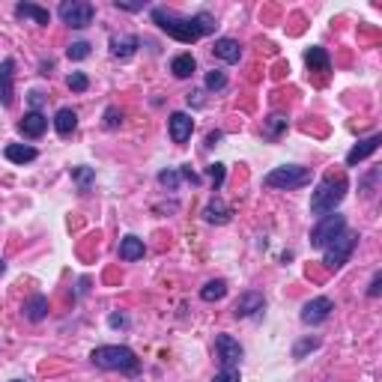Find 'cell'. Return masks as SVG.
Returning <instances> with one entry per match:
<instances>
[{
  "label": "cell",
  "instance_id": "cell-1",
  "mask_svg": "<svg viewBox=\"0 0 382 382\" xmlns=\"http://www.w3.org/2000/svg\"><path fill=\"white\" fill-rule=\"evenodd\" d=\"M153 24H159V30H164L171 39L183 42V45H194L197 39L215 33V15L212 13H197V15H179L167 6H153L150 9Z\"/></svg>",
  "mask_w": 382,
  "mask_h": 382
},
{
  "label": "cell",
  "instance_id": "cell-2",
  "mask_svg": "<svg viewBox=\"0 0 382 382\" xmlns=\"http://www.w3.org/2000/svg\"><path fill=\"white\" fill-rule=\"evenodd\" d=\"M346 191H350V179L346 176H325L317 185V191L311 194V215L323 218V215H329V212H338Z\"/></svg>",
  "mask_w": 382,
  "mask_h": 382
},
{
  "label": "cell",
  "instance_id": "cell-3",
  "mask_svg": "<svg viewBox=\"0 0 382 382\" xmlns=\"http://www.w3.org/2000/svg\"><path fill=\"white\" fill-rule=\"evenodd\" d=\"M90 362L99 370H120V374H138L141 370V358L134 355L129 346H120V344L96 346V350L90 353Z\"/></svg>",
  "mask_w": 382,
  "mask_h": 382
},
{
  "label": "cell",
  "instance_id": "cell-4",
  "mask_svg": "<svg viewBox=\"0 0 382 382\" xmlns=\"http://www.w3.org/2000/svg\"><path fill=\"white\" fill-rule=\"evenodd\" d=\"M308 183H311V167H302V164H281L263 176L266 188H281V191H296V188H305Z\"/></svg>",
  "mask_w": 382,
  "mask_h": 382
},
{
  "label": "cell",
  "instance_id": "cell-5",
  "mask_svg": "<svg viewBox=\"0 0 382 382\" xmlns=\"http://www.w3.org/2000/svg\"><path fill=\"white\" fill-rule=\"evenodd\" d=\"M355 245H358V233H353L350 227H346V230L338 236V239H332V242L323 248V263H325V269H332V272L344 269L346 263H350Z\"/></svg>",
  "mask_w": 382,
  "mask_h": 382
},
{
  "label": "cell",
  "instance_id": "cell-6",
  "mask_svg": "<svg viewBox=\"0 0 382 382\" xmlns=\"http://www.w3.org/2000/svg\"><path fill=\"white\" fill-rule=\"evenodd\" d=\"M57 15L63 24H69L75 30H84L93 24L96 18V6L90 3V0H63V3L57 6Z\"/></svg>",
  "mask_w": 382,
  "mask_h": 382
},
{
  "label": "cell",
  "instance_id": "cell-7",
  "mask_svg": "<svg viewBox=\"0 0 382 382\" xmlns=\"http://www.w3.org/2000/svg\"><path fill=\"white\" fill-rule=\"evenodd\" d=\"M346 230V218L341 212H329V215H323L317 221V227L311 230V248H325L332 239H338V236Z\"/></svg>",
  "mask_w": 382,
  "mask_h": 382
},
{
  "label": "cell",
  "instance_id": "cell-8",
  "mask_svg": "<svg viewBox=\"0 0 382 382\" xmlns=\"http://www.w3.org/2000/svg\"><path fill=\"white\" fill-rule=\"evenodd\" d=\"M332 311H334V302L329 296H317V299H311L305 302V308H302V323L305 325H323L325 320L332 317Z\"/></svg>",
  "mask_w": 382,
  "mask_h": 382
},
{
  "label": "cell",
  "instance_id": "cell-9",
  "mask_svg": "<svg viewBox=\"0 0 382 382\" xmlns=\"http://www.w3.org/2000/svg\"><path fill=\"white\" fill-rule=\"evenodd\" d=\"M215 355H218L221 367H239L242 346H239V341H236L233 334H218V338H215Z\"/></svg>",
  "mask_w": 382,
  "mask_h": 382
},
{
  "label": "cell",
  "instance_id": "cell-10",
  "mask_svg": "<svg viewBox=\"0 0 382 382\" xmlns=\"http://www.w3.org/2000/svg\"><path fill=\"white\" fill-rule=\"evenodd\" d=\"M266 308V299L263 293H257V290H248V293H242L239 299H236L233 305V317L236 320H248V317H257Z\"/></svg>",
  "mask_w": 382,
  "mask_h": 382
},
{
  "label": "cell",
  "instance_id": "cell-11",
  "mask_svg": "<svg viewBox=\"0 0 382 382\" xmlns=\"http://www.w3.org/2000/svg\"><path fill=\"white\" fill-rule=\"evenodd\" d=\"M15 99V60H0V105L9 108Z\"/></svg>",
  "mask_w": 382,
  "mask_h": 382
},
{
  "label": "cell",
  "instance_id": "cell-12",
  "mask_svg": "<svg viewBox=\"0 0 382 382\" xmlns=\"http://www.w3.org/2000/svg\"><path fill=\"white\" fill-rule=\"evenodd\" d=\"M167 132H171V141L174 143H185L191 141V132H194V120L185 111H174L171 120H167Z\"/></svg>",
  "mask_w": 382,
  "mask_h": 382
},
{
  "label": "cell",
  "instance_id": "cell-13",
  "mask_svg": "<svg viewBox=\"0 0 382 382\" xmlns=\"http://www.w3.org/2000/svg\"><path fill=\"white\" fill-rule=\"evenodd\" d=\"M18 132L24 134V138L36 141V138H42V134L48 132V117H45L42 111H27V114L18 120Z\"/></svg>",
  "mask_w": 382,
  "mask_h": 382
},
{
  "label": "cell",
  "instance_id": "cell-14",
  "mask_svg": "<svg viewBox=\"0 0 382 382\" xmlns=\"http://www.w3.org/2000/svg\"><path fill=\"white\" fill-rule=\"evenodd\" d=\"M108 48H111V57L114 60H132L134 51L141 48V39L132 36V33H126V36H111Z\"/></svg>",
  "mask_w": 382,
  "mask_h": 382
},
{
  "label": "cell",
  "instance_id": "cell-15",
  "mask_svg": "<svg viewBox=\"0 0 382 382\" xmlns=\"http://www.w3.org/2000/svg\"><path fill=\"white\" fill-rule=\"evenodd\" d=\"M379 143H382V134H370V138H365V141H358L355 147L346 153V164L350 167H355L358 162H365V159H370L376 150H379Z\"/></svg>",
  "mask_w": 382,
  "mask_h": 382
},
{
  "label": "cell",
  "instance_id": "cell-16",
  "mask_svg": "<svg viewBox=\"0 0 382 382\" xmlns=\"http://www.w3.org/2000/svg\"><path fill=\"white\" fill-rule=\"evenodd\" d=\"M212 54L224 63H239L242 60V45H239V39L221 36V39H215V45H212Z\"/></svg>",
  "mask_w": 382,
  "mask_h": 382
},
{
  "label": "cell",
  "instance_id": "cell-17",
  "mask_svg": "<svg viewBox=\"0 0 382 382\" xmlns=\"http://www.w3.org/2000/svg\"><path fill=\"white\" fill-rule=\"evenodd\" d=\"M24 320L27 323H42L45 317H48V296H42V293H33L27 302H24Z\"/></svg>",
  "mask_w": 382,
  "mask_h": 382
},
{
  "label": "cell",
  "instance_id": "cell-18",
  "mask_svg": "<svg viewBox=\"0 0 382 382\" xmlns=\"http://www.w3.org/2000/svg\"><path fill=\"white\" fill-rule=\"evenodd\" d=\"M3 155H6V162H13V164H30L39 159L36 147H30V143H6Z\"/></svg>",
  "mask_w": 382,
  "mask_h": 382
},
{
  "label": "cell",
  "instance_id": "cell-19",
  "mask_svg": "<svg viewBox=\"0 0 382 382\" xmlns=\"http://www.w3.org/2000/svg\"><path fill=\"white\" fill-rule=\"evenodd\" d=\"M143 254H147V245H143V239H138V236L129 233L120 239V260L134 263V260H141Z\"/></svg>",
  "mask_w": 382,
  "mask_h": 382
},
{
  "label": "cell",
  "instance_id": "cell-20",
  "mask_svg": "<svg viewBox=\"0 0 382 382\" xmlns=\"http://www.w3.org/2000/svg\"><path fill=\"white\" fill-rule=\"evenodd\" d=\"M305 66H308L311 72H329V69H332L329 51L320 48V45H311V48L305 51Z\"/></svg>",
  "mask_w": 382,
  "mask_h": 382
},
{
  "label": "cell",
  "instance_id": "cell-21",
  "mask_svg": "<svg viewBox=\"0 0 382 382\" xmlns=\"http://www.w3.org/2000/svg\"><path fill=\"white\" fill-rule=\"evenodd\" d=\"M197 69V60H194V54L191 51H183V54H176V57L171 60V72L174 78H179V81H185V78H191Z\"/></svg>",
  "mask_w": 382,
  "mask_h": 382
},
{
  "label": "cell",
  "instance_id": "cell-22",
  "mask_svg": "<svg viewBox=\"0 0 382 382\" xmlns=\"http://www.w3.org/2000/svg\"><path fill=\"white\" fill-rule=\"evenodd\" d=\"M75 129H78V114H75V108H60L57 114H54V132H57L60 138H69Z\"/></svg>",
  "mask_w": 382,
  "mask_h": 382
},
{
  "label": "cell",
  "instance_id": "cell-23",
  "mask_svg": "<svg viewBox=\"0 0 382 382\" xmlns=\"http://www.w3.org/2000/svg\"><path fill=\"white\" fill-rule=\"evenodd\" d=\"M15 15L18 18H30L33 24H51V13L45 6H39V3H18L15 6Z\"/></svg>",
  "mask_w": 382,
  "mask_h": 382
},
{
  "label": "cell",
  "instance_id": "cell-24",
  "mask_svg": "<svg viewBox=\"0 0 382 382\" xmlns=\"http://www.w3.org/2000/svg\"><path fill=\"white\" fill-rule=\"evenodd\" d=\"M204 221L206 224H227L230 221V206L224 204L221 197H212L206 209H204Z\"/></svg>",
  "mask_w": 382,
  "mask_h": 382
},
{
  "label": "cell",
  "instance_id": "cell-25",
  "mask_svg": "<svg viewBox=\"0 0 382 382\" xmlns=\"http://www.w3.org/2000/svg\"><path fill=\"white\" fill-rule=\"evenodd\" d=\"M224 296H227V281H224V278L206 281L204 290H200V299H204V302H221Z\"/></svg>",
  "mask_w": 382,
  "mask_h": 382
},
{
  "label": "cell",
  "instance_id": "cell-26",
  "mask_svg": "<svg viewBox=\"0 0 382 382\" xmlns=\"http://www.w3.org/2000/svg\"><path fill=\"white\" fill-rule=\"evenodd\" d=\"M287 126H290V120L284 114H272L263 122V138L275 141V138H281V132H287Z\"/></svg>",
  "mask_w": 382,
  "mask_h": 382
},
{
  "label": "cell",
  "instance_id": "cell-27",
  "mask_svg": "<svg viewBox=\"0 0 382 382\" xmlns=\"http://www.w3.org/2000/svg\"><path fill=\"white\" fill-rule=\"evenodd\" d=\"M72 179H75V185H78V191H90L93 188V183H96V171L93 167H72Z\"/></svg>",
  "mask_w": 382,
  "mask_h": 382
},
{
  "label": "cell",
  "instance_id": "cell-28",
  "mask_svg": "<svg viewBox=\"0 0 382 382\" xmlns=\"http://www.w3.org/2000/svg\"><path fill=\"white\" fill-rule=\"evenodd\" d=\"M204 84H206V90H212V93H221V90L227 87V75H224L221 69H212V72H206Z\"/></svg>",
  "mask_w": 382,
  "mask_h": 382
},
{
  "label": "cell",
  "instance_id": "cell-29",
  "mask_svg": "<svg viewBox=\"0 0 382 382\" xmlns=\"http://www.w3.org/2000/svg\"><path fill=\"white\" fill-rule=\"evenodd\" d=\"M206 176H209V183H212V188H221L224 185V179H227V167H224L221 162H215V164H209L206 167Z\"/></svg>",
  "mask_w": 382,
  "mask_h": 382
},
{
  "label": "cell",
  "instance_id": "cell-30",
  "mask_svg": "<svg viewBox=\"0 0 382 382\" xmlns=\"http://www.w3.org/2000/svg\"><path fill=\"white\" fill-rule=\"evenodd\" d=\"M66 87H69L72 93H84V90L90 87V78L84 72H69V78H66Z\"/></svg>",
  "mask_w": 382,
  "mask_h": 382
},
{
  "label": "cell",
  "instance_id": "cell-31",
  "mask_svg": "<svg viewBox=\"0 0 382 382\" xmlns=\"http://www.w3.org/2000/svg\"><path fill=\"white\" fill-rule=\"evenodd\" d=\"M66 57H69V60H87L90 57V42H72L69 45V48H66Z\"/></svg>",
  "mask_w": 382,
  "mask_h": 382
},
{
  "label": "cell",
  "instance_id": "cell-32",
  "mask_svg": "<svg viewBox=\"0 0 382 382\" xmlns=\"http://www.w3.org/2000/svg\"><path fill=\"white\" fill-rule=\"evenodd\" d=\"M313 350H320V341H317V338H305V341H299V344L293 346V358H305V355L313 353Z\"/></svg>",
  "mask_w": 382,
  "mask_h": 382
},
{
  "label": "cell",
  "instance_id": "cell-33",
  "mask_svg": "<svg viewBox=\"0 0 382 382\" xmlns=\"http://www.w3.org/2000/svg\"><path fill=\"white\" fill-rule=\"evenodd\" d=\"M105 129H120L122 126V111L117 108V105H111V108H105Z\"/></svg>",
  "mask_w": 382,
  "mask_h": 382
},
{
  "label": "cell",
  "instance_id": "cell-34",
  "mask_svg": "<svg viewBox=\"0 0 382 382\" xmlns=\"http://www.w3.org/2000/svg\"><path fill=\"white\" fill-rule=\"evenodd\" d=\"M179 179H183V176H179V171H162L159 174V185L167 188V191H176L179 188Z\"/></svg>",
  "mask_w": 382,
  "mask_h": 382
},
{
  "label": "cell",
  "instance_id": "cell-35",
  "mask_svg": "<svg viewBox=\"0 0 382 382\" xmlns=\"http://www.w3.org/2000/svg\"><path fill=\"white\" fill-rule=\"evenodd\" d=\"M212 382H242L239 376V367H221L215 376H212Z\"/></svg>",
  "mask_w": 382,
  "mask_h": 382
},
{
  "label": "cell",
  "instance_id": "cell-36",
  "mask_svg": "<svg viewBox=\"0 0 382 382\" xmlns=\"http://www.w3.org/2000/svg\"><path fill=\"white\" fill-rule=\"evenodd\" d=\"M382 293V272H374V278H370V287H367V296L376 299Z\"/></svg>",
  "mask_w": 382,
  "mask_h": 382
},
{
  "label": "cell",
  "instance_id": "cell-37",
  "mask_svg": "<svg viewBox=\"0 0 382 382\" xmlns=\"http://www.w3.org/2000/svg\"><path fill=\"white\" fill-rule=\"evenodd\" d=\"M108 325H111V329H126V325H129V317H122V313H111V317H108Z\"/></svg>",
  "mask_w": 382,
  "mask_h": 382
},
{
  "label": "cell",
  "instance_id": "cell-38",
  "mask_svg": "<svg viewBox=\"0 0 382 382\" xmlns=\"http://www.w3.org/2000/svg\"><path fill=\"white\" fill-rule=\"evenodd\" d=\"M179 176H183V179H188L191 185H197V183H200V176H197L194 171H191V164H183V171H179Z\"/></svg>",
  "mask_w": 382,
  "mask_h": 382
},
{
  "label": "cell",
  "instance_id": "cell-39",
  "mask_svg": "<svg viewBox=\"0 0 382 382\" xmlns=\"http://www.w3.org/2000/svg\"><path fill=\"white\" fill-rule=\"evenodd\" d=\"M114 6L122 9V13H141L143 3H122V0H114Z\"/></svg>",
  "mask_w": 382,
  "mask_h": 382
},
{
  "label": "cell",
  "instance_id": "cell-40",
  "mask_svg": "<svg viewBox=\"0 0 382 382\" xmlns=\"http://www.w3.org/2000/svg\"><path fill=\"white\" fill-rule=\"evenodd\" d=\"M221 138H224V134H221L218 129H215V132H209V134H206V147H215V143H218Z\"/></svg>",
  "mask_w": 382,
  "mask_h": 382
},
{
  "label": "cell",
  "instance_id": "cell-41",
  "mask_svg": "<svg viewBox=\"0 0 382 382\" xmlns=\"http://www.w3.org/2000/svg\"><path fill=\"white\" fill-rule=\"evenodd\" d=\"M42 93H39V90H33V93H30V105H33V111H39V105H42Z\"/></svg>",
  "mask_w": 382,
  "mask_h": 382
},
{
  "label": "cell",
  "instance_id": "cell-42",
  "mask_svg": "<svg viewBox=\"0 0 382 382\" xmlns=\"http://www.w3.org/2000/svg\"><path fill=\"white\" fill-rule=\"evenodd\" d=\"M6 272V263H3V257H0V275H3Z\"/></svg>",
  "mask_w": 382,
  "mask_h": 382
},
{
  "label": "cell",
  "instance_id": "cell-43",
  "mask_svg": "<svg viewBox=\"0 0 382 382\" xmlns=\"http://www.w3.org/2000/svg\"><path fill=\"white\" fill-rule=\"evenodd\" d=\"M9 382H24V379H9Z\"/></svg>",
  "mask_w": 382,
  "mask_h": 382
}]
</instances>
